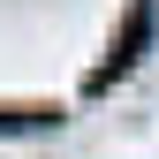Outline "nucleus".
I'll list each match as a JSON object with an SVG mask.
<instances>
[{
	"label": "nucleus",
	"instance_id": "obj_1",
	"mask_svg": "<svg viewBox=\"0 0 159 159\" xmlns=\"http://www.w3.org/2000/svg\"><path fill=\"white\" fill-rule=\"evenodd\" d=\"M144 38H152V0H136L129 8V30H121V46H114V61L91 76V84H114V76H129L136 68V53H144Z\"/></svg>",
	"mask_w": 159,
	"mask_h": 159
},
{
	"label": "nucleus",
	"instance_id": "obj_2",
	"mask_svg": "<svg viewBox=\"0 0 159 159\" xmlns=\"http://www.w3.org/2000/svg\"><path fill=\"white\" fill-rule=\"evenodd\" d=\"M46 121H61V114H46V106H15V114H0V129H46Z\"/></svg>",
	"mask_w": 159,
	"mask_h": 159
}]
</instances>
